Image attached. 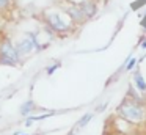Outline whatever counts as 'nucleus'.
<instances>
[{
  "label": "nucleus",
  "instance_id": "nucleus-1",
  "mask_svg": "<svg viewBox=\"0 0 146 135\" xmlns=\"http://www.w3.org/2000/svg\"><path fill=\"white\" fill-rule=\"evenodd\" d=\"M118 113H119L121 118L127 119V121L132 122H138L143 119L145 116V110H143V105L138 102L137 96H133V99H126L118 108Z\"/></svg>",
  "mask_w": 146,
  "mask_h": 135
},
{
  "label": "nucleus",
  "instance_id": "nucleus-2",
  "mask_svg": "<svg viewBox=\"0 0 146 135\" xmlns=\"http://www.w3.org/2000/svg\"><path fill=\"white\" fill-rule=\"evenodd\" d=\"M46 27L55 35H66L71 30V24H68L60 13H46L44 16Z\"/></svg>",
  "mask_w": 146,
  "mask_h": 135
},
{
  "label": "nucleus",
  "instance_id": "nucleus-3",
  "mask_svg": "<svg viewBox=\"0 0 146 135\" xmlns=\"http://www.w3.org/2000/svg\"><path fill=\"white\" fill-rule=\"evenodd\" d=\"M19 60H21V55L17 52V47L11 43V39L5 38L0 43V63L14 66L19 63Z\"/></svg>",
  "mask_w": 146,
  "mask_h": 135
},
{
  "label": "nucleus",
  "instance_id": "nucleus-4",
  "mask_svg": "<svg viewBox=\"0 0 146 135\" xmlns=\"http://www.w3.org/2000/svg\"><path fill=\"white\" fill-rule=\"evenodd\" d=\"M64 13L69 16L71 22H72L74 25H83V24L88 22V19L83 14L82 8L79 6V3H71V5H68L66 8H64Z\"/></svg>",
  "mask_w": 146,
  "mask_h": 135
},
{
  "label": "nucleus",
  "instance_id": "nucleus-5",
  "mask_svg": "<svg viewBox=\"0 0 146 135\" xmlns=\"http://www.w3.org/2000/svg\"><path fill=\"white\" fill-rule=\"evenodd\" d=\"M98 2H99V0H80V2H77L88 21H90V19H93L96 14H98V9H99Z\"/></svg>",
  "mask_w": 146,
  "mask_h": 135
},
{
  "label": "nucleus",
  "instance_id": "nucleus-6",
  "mask_svg": "<svg viewBox=\"0 0 146 135\" xmlns=\"http://www.w3.org/2000/svg\"><path fill=\"white\" fill-rule=\"evenodd\" d=\"M133 83H135L137 90H138L140 93H146V82H145V78H143L141 72L137 71L135 74H133Z\"/></svg>",
  "mask_w": 146,
  "mask_h": 135
},
{
  "label": "nucleus",
  "instance_id": "nucleus-7",
  "mask_svg": "<svg viewBox=\"0 0 146 135\" xmlns=\"http://www.w3.org/2000/svg\"><path fill=\"white\" fill-rule=\"evenodd\" d=\"M33 108H35V104H33L32 100H29V102L24 104V107L21 108V112H22V115H27V113H30Z\"/></svg>",
  "mask_w": 146,
  "mask_h": 135
},
{
  "label": "nucleus",
  "instance_id": "nucleus-8",
  "mask_svg": "<svg viewBox=\"0 0 146 135\" xmlns=\"http://www.w3.org/2000/svg\"><path fill=\"white\" fill-rule=\"evenodd\" d=\"M91 118H93V113H86L85 116H82V119L79 121V127H83V126H86V124H88V121H90Z\"/></svg>",
  "mask_w": 146,
  "mask_h": 135
},
{
  "label": "nucleus",
  "instance_id": "nucleus-9",
  "mask_svg": "<svg viewBox=\"0 0 146 135\" xmlns=\"http://www.w3.org/2000/svg\"><path fill=\"white\" fill-rule=\"evenodd\" d=\"M135 65H137V58H135V57H129L127 65H126V69H127V71H130V69H132Z\"/></svg>",
  "mask_w": 146,
  "mask_h": 135
},
{
  "label": "nucleus",
  "instance_id": "nucleus-10",
  "mask_svg": "<svg viewBox=\"0 0 146 135\" xmlns=\"http://www.w3.org/2000/svg\"><path fill=\"white\" fill-rule=\"evenodd\" d=\"M10 3H11V0H0V11L7 9L10 6Z\"/></svg>",
  "mask_w": 146,
  "mask_h": 135
},
{
  "label": "nucleus",
  "instance_id": "nucleus-11",
  "mask_svg": "<svg viewBox=\"0 0 146 135\" xmlns=\"http://www.w3.org/2000/svg\"><path fill=\"white\" fill-rule=\"evenodd\" d=\"M58 66H60V65H58V63H57V65H55V66H52V68H49V69H47V74H52V72H54L55 69L58 68Z\"/></svg>",
  "mask_w": 146,
  "mask_h": 135
},
{
  "label": "nucleus",
  "instance_id": "nucleus-12",
  "mask_svg": "<svg viewBox=\"0 0 146 135\" xmlns=\"http://www.w3.org/2000/svg\"><path fill=\"white\" fill-rule=\"evenodd\" d=\"M140 46H141V49H146V41H143V43L140 44Z\"/></svg>",
  "mask_w": 146,
  "mask_h": 135
}]
</instances>
